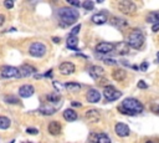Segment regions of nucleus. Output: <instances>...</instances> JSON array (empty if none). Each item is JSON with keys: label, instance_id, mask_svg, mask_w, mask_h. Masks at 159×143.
<instances>
[{"label": "nucleus", "instance_id": "nucleus-30", "mask_svg": "<svg viewBox=\"0 0 159 143\" xmlns=\"http://www.w3.org/2000/svg\"><path fill=\"white\" fill-rule=\"evenodd\" d=\"M81 6L84 7L86 10H93V7H94V2L91 1V0H86V1H83V2L81 4Z\"/></svg>", "mask_w": 159, "mask_h": 143}, {"label": "nucleus", "instance_id": "nucleus-22", "mask_svg": "<svg viewBox=\"0 0 159 143\" xmlns=\"http://www.w3.org/2000/svg\"><path fill=\"white\" fill-rule=\"evenodd\" d=\"M78 39L77 36H68L67 39V47L71 48V50H75V51H78Z\"/></svg>", "mask_w": 159, "mask_h": 143}, {"label": "nucleus", "instance_id": "nucleus-42", "mask_svg": "<svg viewBox=\"0 0 159 143\" xmlns=\"http://www.w3.org/2000/svg\"><path fill=\"white\" fill-rule=\"evenodd\" d=\"M43 76H46V77H48V76H50V77H51V76H52V71H51V70H50V71H47Z\"/></svg>", "mask_w": 159, "mask_h": 143}, {"label": "nucleus", "instance_id": "nucleus-36", "mask_svg": "<svg viewBox=\"0 0 159 143\" xmlns=\"http://www.w3.org/2000/svg\"><path fill=\"white\" fill-rule=\"evenodd\" d=\"M103 62L107 63V65H116L117 63V61L113 60V58H103Z\"/></svg>", "mask_w": 159, "mask_h": 143}, {"label": "nucleus", "instance_id": "nucleus-3", "mask_svg": "<svg viewBox=\"0 0 159 143\" xmlns=\"http://www.w3.org/2000/svg\"><path fill=\"white\" fill-rule=\"evenodd\" d=\"M127 44L129 47L133 48H140L144 44V35L139 29H134L133 31L129 32L127 37Z\"/></svg>", "mask_w": 159, "mask_h": 143}, {"label": "nucleus", "instance_id": "nucleus-28", "mask_svg": "<svg viewBox=\"0 0 159 143\" xmlns=\"http://www.w3.org/2000/svg\"><path fill=\"white\" fill-rule=\"evenodd\" d=\"M46 99L48 101V103H58L61 97L57 93H48V95H46Z\"/></svg>", "mask_w": 159, "mask_h": 143}, {"label": "nucleus", "instance_id": "nucleus-41", "mask_svg": "<svg viewBox=\"0 0 159 143\" xmlns=\"http://www.w3.org/2000/svg\"><path fill=\"white\" fill-rule=\"evenodd\" d=\"M52 41H53L55 44H58V42L61 41V39H60V37H53V39H52Z\"/></svg>", "mask_w": 159, "mask_h": 143}, {"label": "nucleus", "instance_id": "nucleus-14", "mask_svg": "<svg viewBox=\"0 0 159 143\" xmlns=\"http://www.w3.org/2000/svg\"><path fill=\"white\" fill-rule=\"evenodd\" d=\"M34 92H35V88H34L32 85H22V86L19 88V95H20V97H22V98H27V97L32 96Z\"/></svg>", "mask_w": 159, "mask_h": 143}, {"label": "nucleus", "instance_id": "nucleus-20", "mask_svg": "<svg viewBox=\"0 0 159 143\" xmlns=\"http://www.w3.org/2000/svg\"><path fill=\"white\" fill-rule=\"evenodd\" d=\"M112 77H113V80H116V81H123V80L127 77V72H125V70H123V68H116V70H113V72H112Z\"/></svg>", "mask_w": 159, "mask_h": 143}, {"label": "nucleus", "instance_id": "nucleus-23", "mask_svg": "<svg viewBox=\"0 0 159 143\" xmlns=\"http://www.w3.org/2000/svg\"><path fill=\"white\" fill-rule=\"evenodd\" d=\"M111 24L118 29H122L124 26H127V21L124 19H120V17H117V16H113L112 20H111Z\"/></svg>", "mask_w": 159, "mask_h": 143}, {"label": "nucleus", "instance_id": "nucleus-12", "mask_svg": "<svg viewBox=\"0 0 159 143\" xmlns=\"http://www.w3.org/2000/svg\"><path fill=\"white\" fill-rule=\"evenodd\" d=\"M107 20H108V15H107V12H104V11L97 12V14L92 15V17H91V21H92L93 24H96V25H103V24L107 22Z\"/></svg>", "mask_w": 159, "mask_h": 143}, {"label": "nucleus", "instance_id": "nucleus-4", "mask_svg": "<svg viewBox=\"0 0 159 143\" xmlns=\"http://www.w3.org/2000/svg\"><path fill=\"white\" fill-rule=\"evenodd\" d=\"M47 51V47L45 44L42 42H34L30 45V48H29V53L34 57H42Z\"/></svg>", "mask_w": 159, "mask_h": 143}, {"label": "nucleus", "instance_id": "nucleus-27", "mask_svg": "<svg viewBox=\"0 0 159 143\" xmlns=\"http://www.w3.org/2000/svg\"><path fill=\"white\" fill-rule=\"evenodd\" d=\"M147 21L154 24H159V12H150L147 16Z\"/></svg>", "mask_w": 159, "mask_h": 143}, {"label": "nucleus", "instance_id": "nucleus-33", "mask_svg": "<svg viewBox=\"0 0 159 143\" xmlns=\"http://www.w3.org/2000/svg\"><path fill=\"white\" fill-rule=\"evenodd\" d=\"M137 86H138V88H140V90H145V88H148V85H147L143 80H140V81L138 82V85H137Z\"/></svg>", "mask_w": 159, "mask_h": 143}, {"label": "nucleus", "instance_id": "nucleus-16", "mask_svg": "<svg viewBox=\"0 0 159 143\" xmlns=\"http://www.w3.org/2000/svg\"><path fill=\"white\" fill-rule=\"evenodd\" d=\"M61 128H62V126H61V123L57 122V121H51V122L48 123V126H47V131H48V133L52 134V136H58V134L61 133Z\"/></svg>", "mask_w": 159, "mask_h": 143}, {"label": "nucleus", "instance_id": "nucleus-47", "mask_svg": "<svg viewBox=\"0 0 159 143\" xmlns=\"http://www.w3.org/2000/svg\"><path fill=\"white\" fill-rule=\"evenodd\" d=\"M89 143H96V142H93V141H92V142H89Z\"/></svg>", "mask_w": 159, "mask_h": 143}, {"label": "nucleus", "instance_id": "nucleus-10", "mask_svg": "<svg viewBox=\"0 0 159 143\" xmlns=\"http://www.w3.org/2000/svg\"><path fill=\"white\" fill-rule=\"evenodd\" d=\"M114 50V44H112V42H99V44H97L96 45V51L98 52V53H109V52H112Z\"/></svg>", "mask_w": 159, "mask_h": 143}, {"label": "nucleus", "instance_id": "nucleus-13", "mask_svg": "<svg viewBox=\"0 0 159 143\" xmlns=\"http://www.w3.org/2000/svg\"><path fill=\"white\" fill-rule=\"evenodd\" d=\"M114 131H116V134L119 136V137H127V136H129V133H130L129 127H128L125 123H120V122L116 124Z\"/></svg>", "mask_w": 159, "mask_h": 143}, {"label": "nucleus", "instance_id": "nucleus-8", "mask_svg": "<svg viewBox=\"0 0 159 143\" xmlns=\"http://www.w3.org/2000/svg\"><path fill=\"white\" fill-rule=\"evenodd\" d=\"M36 67L32 66V65H29V63H24L22 66H20L19 68V75L17 77H29L34 73H36Z\"/></svg>", "mask_w": 159, "mask_h": 143}, {"label": "nucleus", "instance_id": "nucleus-18", "mask_svg": "<svg viewBox=\"0 0 159 143\" xmlns=\"http://www.w3.org/2000/svg\"><path fill=\"white\" fill-rule=\"evenodd\" d=\"M114 50L117 51L118 55H127V53H129V46L124 41H120V42L114 45Z\"/></svg>", "mask_w": 159, "mask_h": 143}, {"label": "nucleus", "instance_id": "nucleus-9", "mask_svg": "<svg viewBox=\"0 0 159 143\" xmlns=\"http://www.w3.org/2000/svg\"><path fill=\"white\" fill-rule=\"evenodd\" d=\"M88 73L93 80H99L101 77L104 76V70L98 65H92L88 67Z\"/></svg>", "mask_w": 159, "mask_h": 143}, {"label": "nucleus", "instance_id": "nucleus-2", "mask_svg": "<svg viewBox=\"0 0 159 143\" xmlns=\"http://www.w3.org/2000/svg\"><path fill=\"white\" fill-rule=\"evenodd\" d=\"M58 17H60V22L62 26H68V25H73L80 16V12L77 10H75L73 7H61L57 11Z\"/></svg>", "mask_w": 159, "mask_h": 143}, {"label": "nucleus", "instance_id": "nucleus-34", "mask_svg": "<svg viewBox=\"0 0 159 143\" xmlns=\"http://www.w3.org/2000/svg\"><path fill=\"white\" fill-rule=\"evenodd\" d=\"M26 133H29V134H37L39 133V129L37 128H34V127H29L27 129H26Z\"/></svg>", "mask_w": 159, "mask_h": 143}, {"label": "nucleus", "instance_id": "nucleus-35", "mask_svg": "<svg viewBox=\"0 0 159 143\" xmlns=\"http://www.w3.org/2000/svg\"><path fill=\"white\" fill-rule=\"evenodd\" d=\"M67 2H68L70 5H72V6H76V7H80V6H81V2L77 1V0H67Z\"/></svg>", "mask_w": 159, "mask_h": 143}, {"label": "nucleus", "instance_id": "nucleus-19", "mask_svg": "<svg viewBox=\"0 0 159 143\" xmlns=\"http://www.w3.org/2000/svg\"><path fill=\"white\" fill-rule=\"evenodd\" d=\"M56 107H53V106H51L50 103H43L41 107H40V112L42 113V114H45V116H52L53 113H56Z\"/></svg>", "mask_w": 159, "mask_h": 143}, {"label": "nucleus", "instance_id": "nucleus-45", "mask_svg": "<svg viewBox=\"0 0 159 143\" xmlns=\"http://www.w3.org/2000/svg\"><path fill=\"white\" fill-rule=\"evenodd\" d=\"M157 57H158V60H159V51H158V53H157Z\"/></svg>", "mask_w": 159, "mask_h": 143}, {"label": "nucleus", "instance_id": "nucleus-5", "mask_svg": "<svg viewBox=\"0 0 159 143\" xmlns=\"http://www.w3.org/2000/svg\"><path fill=\"white\" fill-rule=\"evenodd\" d=\"M118 9L124 15H133L137 11L135 4L133 1H129V0H122V1H119L118 2Z\"/></svg>", "mask_w": 159, "mask_h": 143}, {"label": "nucleus", "instance_id": "nucleus-7", "mask_svg": "<svg viewBox=\"0 0 159 143\" xmlns=\"http://www.w3.org/2000/svg\"><path fill=\"white\" fill-rule=\"evenodd\" d=\"M0 75L2 78H11V77H17L19 75V68L14 66H2L0 70Z\"/></svg>", "mask_w": 159, "mask_h": 143}, {"label": "nucleus", "instance_id": "nucleus-40", "mask_svg": "<svg viewBox=\"0 0 159 143\" xmlns=\"http://www.w3.org/2000/svg\"><path fill=\"white\" fill-rule=\"evenodd\" d=\"M4 22H5V16L2 14H0V26H2Z\"/></svg>", "mask_w": 159, "mask_h": 143}, {"label": "nucleus", "instance_id": "nucleus-46", "mask_svg": "<svg viewBox=\"0 0 159 143\" xmlns=\"http://www.w3.org/2000/svg\"><path fill=\"white\" fill-rule=\"evenodd\" d=\"M147 143H154V142H153V141H148Z\"/></svg>", "mask_w": 159, "mask_h": 143}, {"label": "nucleus", "instance_id": "nucleus-6", "mask_svg": "<svg viewBox=\"0 0 159 143\" xmlns=\"http://www.w3.org/2000/svg\"><path fill=\"white\" fill-rule=\"evenodd\" d=\"M103 95L106 97V99L108 101H116L122 96V92L118 91L117 88H114L113 86H106L103 90Z\"/></svg>", "mask_w": 159, "mask_h": 143}, {"label": "nucleus", "instance_id": "nucleus-11", "mask_svg": "<svg viewBox=\"0 0 159 143\" xmlns=\"http://www.w3.org/2000/svg\"><path fill=\"white\" fill-rule=\"evenodd\" d=\"M58 70H60V73H61V75L68 76V75H72V73L75 72L76 67H75V65H73L72 62H62V63L60 65Z\"/></svg>", "mask_w": 159, "mask_h": 143}, {"label": "nucleus", "instance_id": "nucleus-29", "mask_svg": "<svg viewBox=\"0 0 159 143\" xmlns=\"http://www.w3.org/2000/svg\"><path fill=\"white\" fill-rule=\"evenodd\" d=\"M4 101H5L6 103H11V104H17V103L20 102L19 98L15 97V96H12V95H6V96L4 97Z\"/></svg>", "mask_w": 159, "mask_h": 143}, {"label": "nucleus", "instance_id": "nucleus-21", "mask_svg": "<svg viewBox=\"0 0 159 143\" xmlns=\"http://www.w3.org/2000/svg\"><path fill=\"white\" fill-rule=\"evenodd\" d=\"M62 116H63V118H65L66 121H68V122H73V121L77 119V113H76L72 108H67V109H65Z\"/></svg>", "mask_w": 159, "mask_h": 143}, {"label": "nucleus", "instance_id": "nucleus-39", "mask_svg": "<svg viewBox=\"0 0 159 143\" xmlns=\"http://www.w3.org/2000/svg\"><path fill=\"white\" fill-rule=\"evenodd\" d=\"M152 31H153V32H158V31H159V24H154V25L152 26Z\"/></svg>", "mask_w": 159, "mask_h": 143}, {"label": "nucleus", "instance_id": "nucleus-24", "mask_svg": "<svg viewBox=\"0 0 159 143\" xmlns=\"http://www.w3.org/2000/svg\"><path fill=\"white\" fill-rule=\"evenodd\" d=\"M96 143H111V138L106 134V133H99L96 134V141H93Z\"/></svg>", "mask_w": 159, "mask_h": 143}, {"label": "nucleus", "instance_id": "nucleus-37", "mask_svg": "<svg viewBox=\"0 0 159 143\" xmlns=\"http://www.w3.org/2000/svg\"><path fill=\"white\" fill-rule=\"evenodd\" d=\"M140 71H147L148 70V62H142V65L139 66Z\"/></svg>", "mask_w": 159, "mask_h": 143}, {"label": "nucleus", "instance_id": "nucleus-43", "mask_svg": "<svg viewBox=\"0 0 159 143\" xmlns=\"http://www.w3.org/2000/svg\"><path fill=\"white\" fill-rule=\"evenodd\" d=\"M72 106H75V107H81L82 104H81L80 102H72Z\"/></svg>", "mask_w": 159, "mask_h": 143}, {"label": "nucleus", "instance_id": "nucleus-17", "mask_svg": "<svg viewBox=\"0 0 159 143\" xmlns=\"http://www.w3.org/2000/svg\"><path fill=\"white\" fill-rule=\"evenodd\" d=\"M84 117H86V119L87 121H89V122H92V123H96V122H98L99 119H101V114H99V112L97 111V109H88L86 113H84Z\"/></svg>", "mask_w": 159, "mask_h": 143}, {"label": "nucleus", "instance_id": "nucleus-31", "mask_svg": "<svg viewBox=\"0 0 159 143\" xmlns=\"http://www.w3.org/2000/svg\"><path fill=\"white\" fill-rule=\"evenodd\" d=\"M80 30H81V25H76L72 30H71V32H70V36H76L78 32H80Z\"/></svg>", "mask_w": 159, "mask_h": 143}, {"label": "nucleus", "instance_id": "nucleus-32", "mask_svg": "<svg viewBox=\"0 0 159 143\" xmlns=\"http://www.w3.org/2000/svg\"><path fill=\"white\" fill-rule=\"evenodd\" d=\"M4 6H5L6 9H11V7L14 6V1H12V0H5V1H4Z\"/></svg>", "mask_w": 159, "mask_h": 143}, {"label": "nucleus", "instance_id": "nucleus-1", "mask_svg": "<svg viewBox=\"0 0 159 143\" xmlns=\"http://www.w3.org/2000/svg\"><path fill=\"white\" fill-rule=\"evenodd\" d=\"M119 112L127 116H135L143 112L144 106L135 98H125L122 101V104L118 107Z\"/></svg>", "mask_w": 159, "mask_h": 143}, {"label": "nucleus", "instance_id": "nucleus-49", "mask_svg": "<svg viewBox=\"0 0 159 143\" xmlns=\"http://www.w3.org/2000/svg\"><path fill=\"white\" fill-rule=\"evenodd\" d=\"M158 112H159V107H158Z\"/></svg>", "mask_w": 159, "mask_h": 143}, {"label": "nucleus", "instance_id": "nucleus-26", "mask_svg": "<svg viewBox=\"0 0 159 143\" xmlns=\"http://www.w3.org/2000/svg\"><path fill=\"white\" fill-rule=\"evenodd\" d=\"M63 86L68 91H78V90H81V85L77 83V82H66Z\"/></svg>", "mask_w": 159, "mask_h": 143}, {"label": "nucleus", "instance_id": "nucleus-38", "mask_svg": "<svg viewBox=\"0 0 159 143\" xmlns=\"http://www.w3.org/2000/svg\"><path fill=\"white\" fill-rule=\"evenodd\" d=\"M53 86H55L57 90H61L62 87H65L62 83H60V82H57V81H53Z\"/></svg>", "mask_w": 159, "mask_h": 143}, {"label": "nucleus", "instance_id": "nucleus-15", "mask_svg": "<svg viewBox=\"0 0 159 143\" xmlns=\"http://www.w3.org/2000/svg\"><path fill=\"white\" fill-rule=\"evenodd\" d=\"M86 98H87V101H88L89 103H97V102H99V99H101V93H99L97 90L91 88V90L87 91Z\"/></svg>", "mask_w": 159, "mask_h": 143}, {"label": "nucleus", "instance_id": "nucleus-48", "mask_svg": "<svg viewBox=\"0 0 159 143\" xmlns=\"http://www.w3.org/2000/svg\"><path fill=\"white\" fill-rule=\"evenodd\" d=\"M25 143H31V142H25Z\"/></svg>", "mask_w": 159, "mask_h": 143}, {"label": "nucleus", "instance_id": "nucleus-25", "mask_svg": "<svg viewBox=\"0 0 159 143\" xmlns=\"http://www.w3.org/2000/svg\"><path fill=\"white\" fill-rule=\"evenodd\" d=\"M10 118L6 116H0V129H7L10 127Z\"/></svg>", "mask_w": 159, "mask_h": 143}, {"label": "nucleus", "instance_id": "nucleus-44", "mask_svg": "<svg viewBox=\"0 0 159 143\" xmlns=\"http://www.w3.org/2000/svg\"><path fill=\"white\" fill-rule=\"evenodd\" d=\"M132 68H133V70H135V71H138V70H139V67H138V66H135V65H133V66H132Z\"/></svg>", "mask_w": 159, "mask_h": 143}]
</instances>
